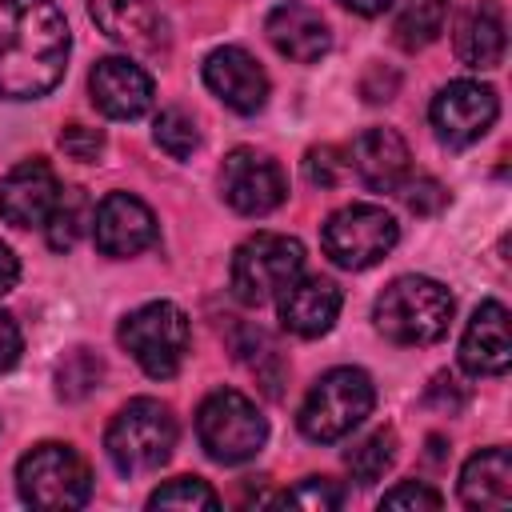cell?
Instances as JSON below:
<instances>
[{"instance_id": "obj_17", "label": "cell", "mask_w": 512, "mask_h": 512, "mask_svg": "<svg viewBox=\"0 0 512 512\" xmlns=\"http://www.w3.org/2000/svg\"><path fill=\"white\" fill-rule=\"evenodd\" d=\"M276 304H280V324H284L292 336L312 340V336H324V332L336 324L344 296H340V288H336L328 276H304V272H300V276L276 296Z\"/></svg>"}, {"instance_id": "obj_35", "label": "cell", "mask_w": 512, "mask_h": 512, "mask_svg": "<svg viewBox=\"0 0 512 512\" xmlns=\"http://www.w3.org/2000/svg\"><path fill=\"white\" fill-rule=\"evenodd\" d=\"M20 348H24V336H20L16 320H12L8 312H0V372L16 368V360H20Z\"/></svg>"}, {"instance_id": "obj_31", "label": "cell", "mask_w": 512, "mask_h": 512, "mask_svg": "<svg viewBox=\"0 0 512 512\" xmlns=\"http://www.w3.org/2000/svg\"><path fill=\"white\" fill-rule=\"evenodd\" d=\"M396 192H400V200L408 204V212H416V216H432V212H440V208H444V200H448V192H444L432 176L404 180Z\"/></svg>"}, {"instance_id": "obj_13", "label": "cell", "mask_w": 512, "mask_h": 512, "mask_svg": "<svg viewBox=\"0 0 512 512\" xmlns=\"http://www.w3.org/2000/svg\"><path fill=\"white\" fill-rule=\"evenodd\" d=\"M204 84L224 108H232L240 116H252V112H260L268 104V76L256 64V56L248 48H240V44H224V48L208 52Z\"/></svg>"}, {"instance_id": "obj_36", "label": "cell", "mask_w": 512, "mask_h": 512, "mask_svg": "<svg viewBox=\"0 0 512 512\" xmlns=\"http://www.w3.org/2000/svg\"><path fill=\"white\" fill-rule=\"evenodd\" d=\"M428 400H432V404L440 400L448 412H456V408L464 404V388H460L452 376H436V380H432V388H428Z\"/></svg>"}, {"instance_id": "obj_1", "label": "cell", "mask_w": 512, "mask_h": 512, "mask_svg": "<svg viewBox=\"0 0 512 512\" xmlns=\"http://www.w3.org/2000/svg\"><path fill=\"white\" fill-rule=\"evenodd\" d=\"M72 32L56 0H0V96H48L68 68Z\"/></svg>"}, {"instance_id": "obj_12", "label": "cell", "mask_w": 512, "mask_h": 512, "mask_svg": "<svg viewBox=\"0 0 512 512\" xmlns=\"http://www.w3.org/2000/svg\"><path fill=\"white\" fill-rule=\"evenodd\" d=\"M92 236L104 256L128 260V256H140L144 248H152L160 228L144 200H136L128 192H108L92 212Z\"/></svg>"}, {"instance_id": "obj_20", "label": "cell", "mask_w": 512, "mask_h": 512, "mask_svg": "<svg viewBox=\"0 0 512 512\" xmlns=\"http://www.w3.org/2000/svg\"><path fill=\"white\" fill-rule=\"evenodd\" d=\"M460 500L480 512L512 508V456L508 448H480L460 468Z\"/></svg>"}, {"instance_id": "obj_11", "label": "cell", "mask_w": 512, "mask_h": 512, "mask_svg": "<svg viewBox=\"0 0 512 512\" xmlns=\"http://www.w3.org/2000/svg\"><path fill=\"white\" fill-rule=\"evenodd\" d=\"M220 192H224L228 208H236L240 216H268L272 208L284 204L288 180L272 156H264L256 148H236V152H228V160L220 168Z\"/></svg>"}, {"instance_id": "obj_28", "label": "cell", "mask_w": 512, "mask_h": 512, "mask_svg": "<svg viewBox=\"0 0 512 512\" xmlns=\"http://www.w3.org/2000/svg\"><path fill=\"white\" fill-rule=\"evenodd\" d=\"M100 376H104L100 356H92L88 348H76V352H68V356L56 364V392H60L64 400H84V396L100 384Z\"/></svg>"}, {"instance_id": "obj_8", "label": "cell", "mask_w": 512, "mask_h": 512, "mask_svg": "<svg viewBox=\"0 0 512 512\" xmlns=\"http://www.w3.org/2000/svg\"><path fill=\"white\" fill-rule=\"evenodd\" d=\"M196 440L216 464H244L252 460L264 440H268V420L260 408L236 392V388H216L204 396L196 412Z\"/></svg>"}, {"instance_id": "obj_32", "label": "cell", "mask_w": 512, "mask_h": 512, "mask_svg": "<svg viewBox=\"0 0 512 512\" xmlns=\"http://www.w3.org/2000/svg\"><path fill=\"white\" fill-rule=\"evenodd\" d=\"M60 148H64V156H72L80 164H92L104 152V132L100 128H88V124H68L60 132Z\"/></svg>"}, {"instance_id": "obj_3", "label": "cell", "mask_w": 512, "mask_h": 512, "mask_svg": "<svg viewBox=\"0 0 512 512\" xmlns=\"http://www.w3.org/2000/svg\"><path fill=\"white\" fill-rule=\"evenodd\" d=\"M172 448H176V416L168 404H160L152 396L128 400L104 432V452L120 476L160 472L168 464Z\"/></svg>"}, {"instance_id": "obj_4", "label": "cell", "mask_w": 512, "mask_h": 512, "mask_svg": "<svg viewBox=\"0 0 512 512\" xmlns=\"http://www.w3.org/2000/svg\"><path fill=\"white\" fill-rule=\"evenodd\" d=\"M372 404H376V388L364 368H348V364L328 368L308 388L296 424L312 444H332V440L348 436L356 424H364Z\"/></svg>"}, {"instance_id": "obj_9", "label": "cell", "mask_w": 512, "mask_h": 512, "mask_svg": "<svg viewBox=\"0 0 512 512\" xmlns=\"http://www.w3.org/2000/svg\"><path fill=\"white\" fill-rule=\"evenodd\" d=\"M396 240H400V224L380 204H344L320 228L324 256L348 272H364L380 264L396 248Z\"/></svg>"}, {"instance_id": "obj_29", "label": "cell", "mask_w": 512, "mask_h": 512, "mask_svg": "<svg viewBox=\"0 0 512 512\" xmlns=\"http://www.w3.org/2000/svg\"><path fill=\"white\" fill-rule=\"evenodd\" d=\"M348 172H352V168H348V160H344V152H340L336 144L308 148V156H304V180H308L312 188H336Z\"/></svg>"}, {"instance_id": "obj_34", "label": "cell", "mask_w": 512, "mask_h": 512, "mask_svg": "<svg viewBox=\"0 0 512 512\" xmlns=\"http://www.w3.org/2000/svg\"><path fill=\"white\" fill-rule=\"evenodd\" d=\"M396 88H400V76H396L392 68H384V64H372V68L364 72V80H360V92H364L368 104H384V100H392Z\"/></svg>"}, {"instance_id": "obj_30", "label": "cell", "mask_w": 512, "mask_h": 512, "mask_svg": "<svg viewBox=\"0 0 512 512\" xmlns=\"http://www.w3.org/2000/svg\"><path fill=\"white\" fill-rule=\"evenodd\" d=\"M280 504L312 508V512H328V508H340V504H344V492H340L328 476H304L296 488H288V492L280 496Z\"/></svg>"}, {"instance_id": "obj_27", "label": "cell", "mask_w": 512, "mask_h": 512, "mask_svg": "<svg viewBox=\"0 0 512 512\" xmlns=\"http://www.w3.org/2000/svg\"><path fill=\"white\" fill-rule=\"evenodd\" d=\"M152 140L172 156V160H188L200 148V128L184 108H164L152 124Z\"/></svg>"}, {"instance_id": "obj_15", "label": "cell", "mask_w": 512, "mask_h": 512, "mask_svg": "<svg viewBox=\"0 0 512 512\" xmlns=\"http://www.w3.org/2000/svg\"><path fill=\"white\" fill-rule=\"evenodd\" d=\"M88 92H92V104L108 120H136L152 108V96H156L152 76L124 56L96 60V68L88 76Z\"/></svg>"}, {"instance_id": "obj_24", "label": "cell", "mask_w": 512, "mask_h": 512, "mask_svg": "<svg viewBox=\"0 0 512 512\" xmlns=\"http://www.w3.org/2000/svg\"><path fill=\"white\" fill-rule=\"evenodd\" d=\"M444 20H448V0H404V8L396 12L392 36L400 48L416 52L444 32Z\"/></svg>"}, {"instance_id": "obj_21", "label": "cell", "mask_w": 512, "mask_h": 512, "mask_svg": "<svg viewBox=\"0 0 512 512\" xmlns=\"http://www.w3.org/2000/svg\"><path fill=\"white\" fill-rule=\"evenodd\" d=\"M456 56L468 68H496L504 60V12H500V4L484 0L460 16Z\"/></svg>"}, {"instance_id": "obj_25", "label": "cell", "mask_w": 512, "mask_h": 512, "mask_svg": "<svg viewBox=\"0 0 512 512\" xmlns=\"http://www.w3.org/2000/svg\"><path fill=\"white\" fill-rule=\"evenodd\" d=\"M392 460H396V432L392 428H376V432H368L360 444H352L344 452V464H348L352 480L364 484V488L376 484L392 468Z\"/></svg>"}, {"instance_id": "obj_37", "label": "cell", "mask_w": 512, "mask_h": 512, "mask_svg": "<svg viewBox=\"0 0 512 512\" xmlns=\"http://www.w3.org/2000/svg\"><path fill=\"white\" fill-rule=\"evenodd\" d=\"M16 280H20V260H16V252L8 244H0V296L12 292Z\"/></svg>"}, {"instance_id": "obj_38", "label": "cell", "mask_w": 512, "mask_h": 512, "mask_svg": "<svg viewBox=\"0 0 512 512\" xmlns=\"http://www.w3.org/2000/svg\"><path fill=\"white\" fill-rule=\"evenodd\" d=\"M340 4L356 16H380L384 8H392V0H340Z\"/></svg>"}, {"instance_id": "obj_19", "label": "cell", "mask_w": 512, "mask_h": 512, "mask_svg": "<svg viewBox=\"0 0 512 512\" xmlns=\"http://www.w3.org/2000/svg\"><path fill=\"white\" fill-rule=\"evenodd\" d=\"M264 32L272 40V48L296 64H316L328 48H332V32L324 24V16L300 0L276 4L264 20Z\"/></svg>"}, {"instance_id": "obj_14", "label": "cell", "mask_w": 512, "mask_h": 512, "mask_svg": "<svg viewBox=\"0 0 512 512\" xmlns=\"http://www.w3.org/2000/svg\"><path fill=\"white\" fill-rule=\"evenodd\" d=\"M60 200V176L48 160H24L0 180V220L12 228H44Z\"/></svg>"}, {"instance_id": "obj_22", "label": "cell", "mask_w": 512, "mask_h": 512, "mask_svg": "<svg viewBox=\"0 0 512 512\" xmlns=\"http://www.w3.org/2000/svg\"><path fill=\"white\" fill-rule=\"evenodd\" d=\"M88 16L116 44L144 48V52L160 44V16L144 0H88Z\"/></svg>"}, {"instance_id": "obj_2", "label": "cell", "mask_w": 512, "mask_h": 512, "mask_svg": "<svg viewBox=\"0 0 512 512\" xmlns=\"http://www.w3.org/2000/svg\"><path fill=\"white\" fill-rule=\"evenodd\" d=\"M456 300L452 292L432 280V276H396L372 308L376 328L404 348H420V344H436L448 324H452Z\"/></svg>"}, {"instance_id": "obj_5", "label": "cell", "mask_w": 512, "mask_h": 512, "mask_svg": "<svg viewBox=\"0 0 512 512\" xmlns=\"http://www.w3.org/2000/svg\"><path fill=\"white\" fill-rule=\"evenodd\" d=\"M304 272V244L284 232H256L232 252L228 284L232 296L248 308L276 300Z\"/></svg>"}, {"instance_id": "obj_33", "label": "cell", "mask_w": 512, "mask_h": 512, "mask_svg": "<svg viewBox=\"0 0 512 512\" xmlns=\"http://www.w3.org/2000/svg\"><path fill=\"white\" fill-rule=\"evenodd\" d=\"M440 504H444V496L416 480H404L380 496V508H440Z\"/></svg>"}, {"instance_id": "obj_6", "label": "cell", "mask_w": 512, "mask_h": 512, "mask_svg": "<svg viewBox=\"0 0 512 512\" xmlns=\"http://www.w3.org/2000/svg\"><path fill=\"white\" fill-rule=\"evenodd\" d=\"M16 492L24 504L44 508V512H64V508H80L92 496V472L80 460L76 448L44 440L36 448H28L16 464Z\"/></svg>"}, {"instance_id": "obj_18", "label": "cell", "mask_w": 512, "mask_h": 512, "mask_svg": "<svg viewBox=\"0 0 512 512\" xmlns=\"http://www.w3.org/2000/svg\"><path fill=\"white\" fill-rule=\"evenodd\" d=\"M460 364L472 376H504L512 364V336H508V308L500 300H484L464 336H460Z\"/></svg>"}, {"instance_id": "obj_23", "label": "cell", "mask_w": 512, "mask_h": 512, "mask_svg": "<svg viewBox=\"0 0 512 512\" xmlns=\"http://www.w3.org/2000/svg\"><path fill=\"white\" fill-rule=\"evenodd\" d=\"M92 200H88V192L84 188H60V200H56V208L48 212V220H44V236H48V248H56V252H68L84 232H88V224H92Z\"/></svg>"}, {"instance_id": "obj_26", "label": "cell", "mask_w": 512, "mask_h": 512, "mask_svg": "<svg viewBox=\"0 0 512 512\" xmlns=\"http://www.w3.org/2000/svg\"><path fill=\"white\" fill-rule=\"evenodd\" d=\"M148 508H184V512H200L204 508V512H216L220 508V496L200 476H176V480L160 484L148 496Z\"/></svg>"}, {"instance_id": "obj_16", "label": "cell", "mask_w": 512, "mask_h": 512, "mask_svg": "<svg viewBox=\"0 0 512 512\" xmlns=\"http://www.w3.org/2000/svg\"><path fill=\"white\" fill-rule=\"evenodd\" d=\"M348 156H352L348 168L372 192H396L412 172V152H408V144L396 128H364L352 140Z\"/></svg>"}, {"instance_id": "obj_7", "label": "cell", "mask_w": 512, "mask_h": 512, "mask_svg": "<svg viewBox=\"0 0 512 512\" xmlns=\"http://www.w3.org/2000/svg\"><path fill=\"white\" fill-rule=\"evenodd\" d=\"M116 340L144 368V376L168 380L180 372V364L188 356L192 328H188L184 308H176L172 300H152V304H140L136 312H128L120 320Z\"/></svg>"}, {"instance_id": "obj_10", "label": "cell", "mask_w": 512, "mask_h": 512, "mask_svg": "<svg viewBox=\"0 0 512 512\" xmlns=\"http://www.w3.org/2000/svg\"><path fill=\"white\" fill-rule=\"evenodd\" d=\"M500 116V100L496 88L480 84V80H452L432 96L428 120L436 128V140L448 148H468L476 144Z\"/></svg>"}]
</instances>
